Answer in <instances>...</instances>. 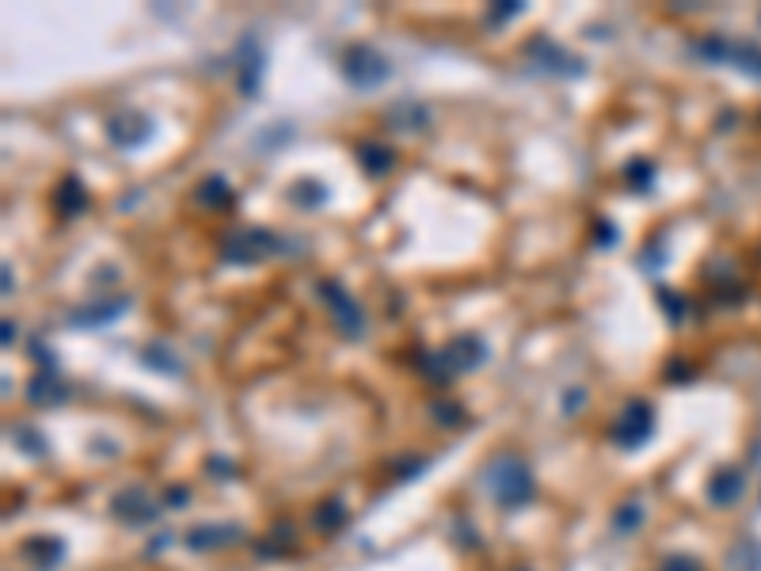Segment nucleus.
<instances>
[{
	"label": "nucleus",
	"mask_w": 761,
	"mask_h": 571,
	"mask_svg": "<svg viewBox=\"0 0 761 571\" xmlns=\"http://www.w3.org/2000/svg\"><path fill=\"white\" fill-rule=\"evenodd\" d=\"M483 343L480 339H473V336H465V339H453L446 351H438V355H427L423 358V366H427V373L430 377H449V373H461V370H473V366H480L483 362Z\"/></svg>",
	"instance_id": "f257e3e1"
},
{
	"label": "nucleus",
	"mask_w": 761,
	"mask_h": 571,
	"mask_svg": "<svg viewBox=\"0 0 761 571\" xmlns=\"http://www.w3.org/2000/svg\"><path fill=\"white\" fill-rule=\"evenodd\" d=\"M347 76L354 84H377V81H385L388 76V66H385V57L381 54H374L369 46H354V50L347 54Z\"/></svg>",
	"instance_id": "f03ea898"
},
{
	"label": "nucleus",
	"mask_w": 761,
	"mask_h": 571,
	"mask_svg": "<svg viewBox=\"0 0 761 571\" xmlns=\"http://www.w3.org/2000/svg\"><path fill=\"white\" fill-rule=\"evenodd\" d=\"M320 294L332 301V316L339 321V328H343V331H362V312H358V305H354V301H350L343 290H339L335 282H323Z\"/></svg>",
	"instance_id": "7ed1b4c3"
},
{
	"label": "nucleus",
	"mask_w": 761,
	"mask_h": 571,
	"mask_svg": "<svg viewBox=\"0 0 761 571\" xmlns=\"http://www.w3.org/2000/svg\"><path fill=\"white\" fill-rule=\"evenodd\" d=\"M263 244H270V236L267 233H255V229H248V233H236L233 241H229V248H225V256L229 259H240V263H248V259H259L263 256Z\"/></svg>",
	"instance_id": "20e7f679"
}]
</instances>
